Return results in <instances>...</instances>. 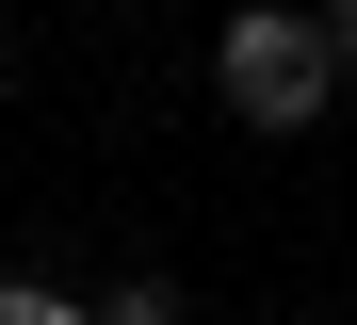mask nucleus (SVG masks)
<instances>
[{
    "label": "nucleus",
    "instance_id": "1",
    "mask_svg": "<svg viewBox=\"0 0 357 325\" xmlns=\"http://www.w3.org/2000/svg\"><path fill=\"white\" fill-rule=\"evenodd\" d=\"M211 98L244 114V130H325V98H341V49H325V17H292V0L227 17V33H211Z\"/></svg>",
    "mask_w": 357,
    "mask_h": 325
},
{
    "label": "nucleus",
    "instance_id": "2",
    "mask_svg": "<svg viewBox=\"0 0 357 325\" xmlns=\"http://www.w3.org/2000/svg\"><path fill=\"white\" fill-rule=\"evenodd\" d=\"M0 325H98V293H49V277H0Z\"/></svg>",
    "mask_w": 357,
    "mask_h": 325
},
{
    "label": "nucleus",
    "instance_id": "3",
    "mask_svg": "<svg viewBox=\"0 0 357 325\" xmlns=\"http://www.w3.org/2000/svg\"><path fill=\"white\" fill-rule=\"evenodd\" d=\"M98 325H178V293H162V277H114V293H98Z\"/></svg>",
    "mask_w": 357,
    "mask_h": 325
},
{
    "label": "nucleus",
    "instance_id": "4",
    "mask_svg": "<svg viewBox=\"0 0 357 325\" xmlns=\"http://www.w3.org/2000/svg\"><path fill=\"white\" fill-rule=\"evenodd\" d=\"M309 17H325V49H341V65H357V0H309Z\"/></svg>",
    "mask_w": 357,
    "mask_h": 325
}]
</instances>
